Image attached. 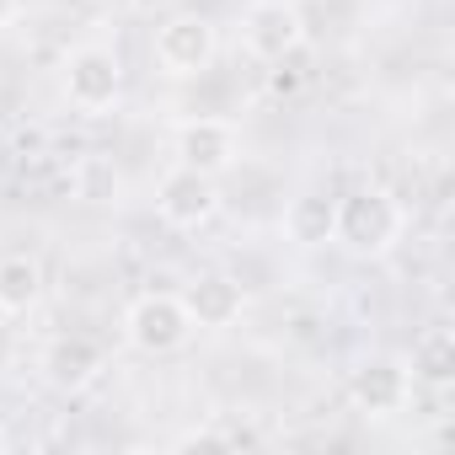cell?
<instances>
[{"label":"cell","mask_w":455,"mask_h":455,"mask_svg":"<svg viewBox=\"0 0 455 455\" xmlns=\"http://www.w3.org/2000/svg\"><path fill=\"white\" fill-rule=\"evenodd\" d=\"M407 236V209L386 188H354L332 198V242H343L354 258H386Z\"/></svg>","instance_id":"6da1fadb"},{"label":"cell","mask_w":455,"mask_h":455,"mask_svg":"<svg viewBox=\"0 0 455 455\" xmlns=\"http://www.w3.org/2000/svg\"><path fill=\"white\" fill-rule=\"evenodd\" d=\"M60 92H65V102H70L76 113L102 118V113H113L118 97H124V60H118L108 44H81V49H70L65 65H60Z\"/></svg>","instance_id":"7a4b0ae2"},{"label":"cell","mask_w":455,"mask_h":455,"mask_svg":"<svg viewBox=\"0 0 455 455\" xmlns=\"http://www.w3.org/2000/svg\"><path fill=\"white\" fill-rule=\"evenodd\" d=\"M150 54H156V65H161V76H172V81H193V76H204V70L214 65V54H220V33H214L209 17H198V12H177V17H166V22L156 28Z\"/></svg>","instance_id":"3957f363"},{"label":"cell","mask_w":455,"mask_h":455,"mask_svg":"<svg viewBox=\"0 0 455 455\" xmlns=\"http://www.w3.org/2000/svg\"><path fill=\"white\" fill-rule=\"evenodd\" d=\"M193 332H198V327H193L182 295H161V290H156V295H140V300L124 311V338H129L140 354H150V359L188 348Z\"/></svg>","instance_id":"277c9868"},{"label":"cell","mask_w":455,"mask_h":455,"mask_svg":"<svg viewBox=\"0 0 455 455\" xmlns=\"http://www.w3.org/2000/svg\"><path fill=\"white\" fill-rule=\"evenodd\" d=\"M348 402L364 418H396L412 402V370H407V359H391V354L359 359L348 370Z\"/></svg>","instance_id":"5b68a950"},{"label":"cell","mask_w":455,"mask_h":455,"mask_svg":"<svg viewBox=\"0 0 455 455\" xmlns=\"http://www.w3.org/2000/svg\"><path fill=\"white\" fill-rule=\"evenodd\" d=\"M156 214L172 225V231H204V225L220 214V188L214 177L193 172V166H172L156 182Z\"/></svg>","instance_id":"8992f818"},{"label":"cell","mask_w":455,"mask_h":455,"mask_svg":"<svg viewBox=\"0 0 455 455\" xmlns=\"http://www.w3.org/2000/svg\"><path fill=\"white\" fill-rule=\"evenodd\" d=\"M306 44V22L300 12L290 6V0H258V6H247L242 17V49L263 65H279L290 54H300Z\"/></svg>","instance_id":"52a82bcc"},{"label":"cell","mask_w":455,"mask_h":455,"mask_svg":"<svg viewBox=\"0 0 455 455\" xmlns=\"http://www.w3.org/2000/svg\"><path fill=\"white\" fill-rule=\"evenodd\" d=\"M242 161V134L225 118H188L177 129V166H193L204 177H225Z\"/></svg>","instance_id":"ba28073f"},{"label":"cell","mask_w":455,"mask_h":455,"mask_svg":"<svg viewBox=\"0 0 455 455\" xmlns=\"http://www.w3.org/2000/svg\"><path fill=\"white\" fill-rule=\"evenodd\" d=\"M182 306H188L193 327L220 332V327H236V322H242V311H247V290H242L231 274H204V279L188 284Z\"/></svg>","instance_id":"9c48e42d"},{"label":"cell","mask_w":455,"mask_h":455,"mask_svg":"<svg viewBox=\"0 0 455 455\" xmlns=\"http://www.w3.org/2000/svg\"><path fill=\"white\" fill-rule=\"evenodd\" d=\"M102 375V348L92 338H54L44 348V380L54 391H86Z\"/></svg>","instance_id":"30bf717a"},{"label":"cell","mask_w":455,"mask_h":455,"mask_svg":"<svg viewBox=\"0 0 455 455\" xmlns=\"http://www.w3.org/2000/svg\"><path fill=\"white\" fill-rule=\"evenodd\" d=\"M38 300H44V268H38V258H28V252L0 258V311H6V316H28Z\"/></svg>","instance_id":"8fae6325"},{"label":"cell","mask_w":455,"mask_h":455,"mask_svg":"<svg viewBox=\"0 0 455 455\" xmlns=\"http://www.w3.org/2000/svg\"><path fill=\"white\" fill-rule=\"evenodd\" d=\"M284 236L295 247H327L332 242V198L327 193H300L284 209Z\"/></svg>","instance_id":"7c38bea8"},{"label":"cell","mask_w":455,"mask_h":455,"mask_svg":"<svg viewBox=\"0 0 455 455\" xmlns=\"http://www.w3.org/2000/svg\"><path fill=\"white\" fill-rule=\"evenodd\" d=\"M407 370H412V380H423V386H450V380H455V332H450V327H428V332L412 343Z\"/></svg>","instance_id":"4fadbf2b"},{"label":"cell","mask_w":455,"mask_h":455,"mask_svg":"<svg viewBox=\"0 0 455 455\" xmlns=\"http://www.w3.org/2000/svg\"><path fill=\"white\" fill-rule=\"evenodd\" d=\"M17 12H22V0H0V28H12Z\"/></svg>","instance_id":"5bb4252c"},{"label":"cell","mask_w":455,"mask_h":455,"mask_svg":"<svg viewBox=\"0 0 455 455\" xmlns=\"http://www.w3.org/2000/svg\"><path fill=\"white\" fill-rule=\"evenodd\" d=\"M6 444H12V434H6V428H0V450H6Z\"/></svg>","instance_id":"9a60e30c"},{"label":"cell","mask_w":455,"mask_h":455,"mask_svg":"<svg viewBox=\"0 0 455 455\" xmlns=\"http://www.w3.org/2000/svg\"><path fill=\"white\" fill-rule=\"evenodd\" d=\"M97 6H102V0H97Z\"/></svg>","instance_id":"2e32d148"}]
</instances>
